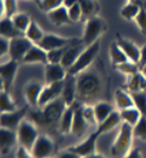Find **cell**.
Instances as JSON below:
<instances>
[{
    "instance_id": "cell-1",
    "label": "cell",
    "mask_w": 146,
    "mask_h": 158,
    "mask_svg": "<svg viewBox=\"0 0 146 158\" xmlns=\"http://www.w3.org/2000/svg\"><path fill=\"white\" fill-rule=\"evenodd\" d=\"M133 126L122 121L119 133L116 135L113 145L111 148V152L114 157H125L131 150H132V144H133Z\"/></svg>"
},
{
    "instance_id": "cell-2",
    "label": "cell",
    "mask_w": 146,
    "mask_h": 158,
    "mask_svg": "<svg viewBox=\"0 0 146 158\" xmlns=\"http://www.w3.org/2000/svg\"><path fill=\"white\" fill-rule=\"evenodd\" d=\"M99 52H100V40H96L95 43H93L91 45H88L83 49V51L80 54L77 61L74 63L71 68L68 69V73L77 76L81 73L86 71L91 65V63L95 61Z\"/></svg>"
},
{
    "instance_id": "cell-3",
    "label": "cell",
    "mask_w": 146,
    "mask_h": 158,
    "mask_svg": "<svg viewBox=\"0 0 146 158\" xmlns=\"http://www.w3.org/2000/svg\"><path fill=\"white\" fill-rule=\"evenodd\" d=\"M106 29H107L106 22L100 17L95 16L86 20L81 40L83 45L88 47V45H91L93 43H95L96 40H99L100 37L102 36V33L106 31Z\"/></svg>"
},
{
    "instance_id": "cell-4",
    "label": "cell",
    "mask_w": 146,
    "mask_h": 158,
    "mask_svg": "<svg viewBox=\"0 0 146 158\" xmlns=\"http://www.w3.org/2000/svg\"><path fill=\"white\" fill-rule=\"evenodd\" d=\"M17 135H18L19 145L24 146L27 150L31 151L36 140L39 137V133H38L37 126L33 124L32 121L24 119L17 128Z\"/></svg>"
},
{
    "instance_id": "cell-5",
    "label": "cell",
    "mask_w": 146,
    "mask_h": 158,
    "mask_svg": "<svg viewBox=\"0 0 146 158\" xmlns=\"http://www.w3.org/2000/svg\"><path fill=\"white\" fill-rule=\"evenodd\" d=\"M100 89V79L94 73H81L77 77V94L83 98H91Z\"/></svg>"
},
{
    "instance_id": "cell-6",
    "label": "cell",
    "mask_w": 146,
    "mask_h": 158,
    "mask_svg": "<svg viewBox=\"0 0 146 158\" xmlns=\"http://www.w3.org/2000/svg\"><path fill=\"white\" fill-rule=\"evenodd\" d=\"M68 105L64 101V99L61 96L56 100L51 101L47 106H44L42 108L41 112V119L43 123L45 124H55L59 123V120L62 118L63 113L67 110Z\"/></svg>"
},
{
    "instance_id": "cell-7",
    "label": "cell",
    "mask_w": 146,
    "mask_h": 158,
    "mask_svg": "<svg viewBox=\"0 0 146 158\" xmlns=\"http://www.w3.org/2000/svg\"><path fill=\"white\" fill-rule=\"evenodd\" d=\"M19 62L14 60H8L7 62H2L0 65V81H1V90H6L11 93L14 79L18 73Z\"/></svg>"
},
{
    "instance_id": "cell-8",
    "label": "cell",
    "mask_w": 146,
    "mask_h": 158,
    "mask_svg": "<svg viewBox=\"0 0 146 158\" xmlns=\"http://www.w3.org/2000/svg\"><path fill=\"white\" fill-rule=\"evenodd\" d=\"M33 43L29 38H26L25 36H20L11 40L10 43V58L14 60L17 62H22L25 55L27 54V51L31 49Z\"/></svg>"
},
{
    "instance_id": "cell-9",
    "label": "cell",
    "mask_w": 146,
    "mask_h": 158,
    "mask_svg": "<svg viewBox=\"0 0 146 158\" xmlns=\"http://www.w3.org/2000/svg\"><path fill=\"white\" fill-rule=\"evenodd\" d=\"M55 151L54 140L47 135H39L33 148L31 149L34 158H51V155Z\"/></svg>"
},
{
    "instance_id": "cell-10",
    "label": "cell",
    "mask_w": 146,
    "mask_h": 158,
    "mask_svg": "<svg viewBox=\"0 0 146 158\" xmlns=\"http://www.w3.org/2000/svg\"><path fill=\"white\" fill-rule=\"evenodd\" d=\"M63 86H64V81L48 83V85L45 83L41 93V98H39V107L43 108L44 106H47L51 101L61 98L62 92H63Z\"/></svg>"
},
{
    "instance_id": "cell-11",
    "label": "cell",
    "mask_w": 146,
    "mask_h": 158,
    "mask_svg": "<svg viewBox=\"0 0 146 158\" xmlns=\"http://www.w3.org/2000/svg\"><path fill=\"white\" fill-rule=\"evenodd\" d=\"M100 133L95 131L93 133H90L84 140L77 145H74L71 148H69V150L74 151L75 153L80 155L82 158L86 157V156H89L91 153H95L96 152V142L100 137Z\"/></svg>"
},
{
    "instance_id": "cell-12",
    "label": "cell",
    "mask_w": 146,
    "mask_h": 158,
    "mask_svg": "<svg viewBox=\"0 0 146 158\" xmlns=\"http://www.w3.org/2000/svg\"><path fill=\"white\" fill-rule=\"evenodd\" d=\"M27 113V106H25L23 108H19L14 112H10V113H1L0 115V123L1 127H7L11 130H16L20 125V123L24 120V117Z\"/></svg>"
},
{
    "instance_id": "cell-13",
    "label": "cell",
    "mask_w": 146,
    "mask_h": 158,
    "mask_svg": "<svg viewBox=\"0 0 146 158\" xmlns=\"http://www.w3.org/2000/svg\"><path fill=\"white\" fill-rule=\"evenodd\" d=\"M73 40H74L62 37V36H58V35H55V33H45L43 40L38 43V45L42 49H44L45 51H50V50H54V49L67 47V45L71 44Z\"/></svg>"
},
{
    "instance_id": "cell-14",
    "label": "cell",
    "mask_w": 146,
    "mask_h": 158,
    "mask_svg": "<svg viewBox=\"0 0 146 158\" xmlns=\"http://www.w3.org/2000/svg\"><path fill=\"white\" fill-rule=\"evenodd\" d=\"M43 87H44V85H42L39 81H36V80H32L25 85L24 95L29 106L39 107V98H41Z\"/></svg>"
},
{
    "instance_id": "cell-15",
    "label": "cell",
    "mask_w": 146,
    "mask_h": 158,
    "mask_svg": "<svg viewBox=\"0 0 146 158\" xmlns=\"http://www.w3.org/2000/svg\"><path fill=\"white\" fill-rule=\"evenodd\" d=\"M68 75V69L62 63L45 64V83H55L64 81Z\"/></svg>"
},
{
    "instance_id": "cell-16",
    "label": "cell",
    "mask_w": 146,
    "mask_h": 158,
    "mask_svg": "<svg viewBox=\"0 0 146 158\" xmlns=\"http://www.w3.org/2000/svg\"><path fill=\"white\" fill-rule=\"evenodd\" d=\"M115 42L124 50V52L126 54L130 61L139 64V62H140V48L134 42H132L128 38L121 37L120 35H116V40Z\"/></svg>"
},
{
    "instance_id": "cell-17",
    "label": "cell",
    "mask_w": 146,
    "mask_h": 158,
    "mask_svg": "<svg viewBox=\"0 0 146 158\" xmlns=\"http://www.w3.org/2000/svg\"><path fill=\"white\" fill-rule=\"evenodd\" d=\"M76 95H77V77H76V75L68 73V75L64 80L62 98L64 99V101L68 106H71L75 102Z\"/></svg>"
},
{
    "instance_id": "cell-18",
    "label": "cell",
    "mask_w": 146,
    "mask_h": 158,
    "mask_svg": "<svg viewBox=\"0 0 146 158\" xmlns=\"http://www.w3.org/2000/svg\"><path fill=\"white\" fill-rule=\"evenodd\" d=\"M17 143H18V135L16 130H11L7 127L0 128V149L2 155H7Z\"/></svg>"
},
{
    "instance_id": "cell-19",
    "label": "cell",
    "mask_w": 146,
    "mask_h": 158,
    "mask_svg": "<svg viewBox=\"0 0 146 158\" xmlns=\"http://www.w3.org/2000/svg\"><path fill=\"white\" fill-rule=\"evenodd\" d=\"M84 45H83V43L82 42H77V40H73V43L68 47L67 49V51H65L64 56H63V58H62V65L65 67L67 69H69V68H71L74 65V63L77 61V58H79V56L81 54L82 51H83V49H84Z\"/></svg>"
},
{
    "instance_id": "cell-20",
    "label": "cell",
    "mask_w": 146,
    "mask_h": 158,
    "mask_svg": "<svg viewBox=\"0 0 146 158\" xmlns=\"http://www.w3.org/2000/svg\"><path fill=\"white\" fill-rule=\"evenodd\" d=\"M25 64H32V63H43L48 64V51L42 49L38 44H33L31 49L27 51V54L22 61Z\"/></svg>"
},
{
    "instance_id": "cell-21",
    "label": "cell",
    "mask_w": 146,
    "mask_h": 158,
    "mask_svg": "<svg viewBox=\"0 0 146 158\" xmlns=\"http://www.w3.org/2000/svg\"><path fill=\"white\" fill-rule=\"evenodd\" d=\"M82 107H83V105L75 106V115H74L73 128H71V133L75 137H81V135H83L86 133L88 126H89V124L86 121V119L83 117Z\"/></svg>"
},
{
    "instance_id": "cell-22",
    "label": "cell",
    "mask_w": 146,
    "mask_h": 158,
    "mask_svg": "<svg viewBox=\"0 0 146 158\" xmlns=\"http://www.w3.org/2000/svg\"><path fill=\"white\" fill-rule=\"evenodd\" d=\"M0 35H1V37H5L8 40H13V38L20 37V36H25L24 32L18 30L14 23L12 22V19L8 17H4L0 20Z\"/></svg>"
},
{
    "instance_id": "cell-23",
    "label": "cell",
    "mask_w": 146,
    "mask_h": 158,
    "mask_svg": "<svg viewBox=\"0 0 146 158\" xmlns=\"http://www.w3.org/2000/svg\"><path fill=\"white\" fill-rule=\"evenodd\" d=\"M114 101L118 107L119 111L125 110V108H130V107H134V99L132 96V93L125 89H116L114 93Z\"/></svg>"
},
{
    "instance_id": "cell-24",
    "label": "cell",
    "mask_w": 146,
    "mask_h": 158,
    "mask_svg": "<svg viewBox=\"0 0 146 158\" xmlns=\"http://www.w3.org/2000/svg\"><path fill=\"white\" fill-rule=\"evenodd\" d=\"M49 20L52 24H55L57 26H62V25H68V24H71V19L69 17V12H68V8L65 7L64 5L59 6L58 8L51 11L48 13Z\"/></svg>"
},
{
    "instance_id": "cell-25",
    "label": "cell",
    "mask_w": 146,
    "mask_h": 158,
    "mask_svg": "<svg viewBox=\"0 0 146 158\" xmlns=\"http://www.w3.org/2000/svg\"><path fill=\"white\" fill-rule=\"evenodd\" d=\"M121 123L122 119L120 115V111H114L106 120H103L101 124L97 125L96 131L100 135H103V133H107V132L114 130L118 125H121Z\"/></svg>"
},
{
    "instance_id": "cell-26",
    "label": "cell",
    "mask_w": 146,
    "mask_h": 158,
    "mask_svg": "<svg viewBox=\"0 0 146 158\" xmlns=\"http://www.w3.org/2000/svg\"><path fill=\"white\" fill-rule=\"evenodd\" d=\"M74 115H75V106H68L67 110L64 111L62 118L59 120V132L62 135H69L71 133V128H73L74 123Z\"/></svg>"
},
{
    "instance_id": "cell-27",
    "label": "cell",
    "mask_w": 146,
    "mask_h": 158,
    "mask_svg": "<svg viewBox=\"0 0 146 158\" xmlns=\"http://www.w3.org/2000/svg\"><path fill=\"white\" fill-rule=\"evenodd\" d=\"M128 92L131 93H137V92H144L146 90V76L143 74V71L139 70L134 75L128 76L127 81Z\"/></svg>"
},
{
    "instance_id": "cell-28",
    "label": "cell",
    "mask_w": 146,
    "mask_h": 158,
    "mask_svg": "<svg viewBox=\"0 0 146 158\" xmlns=\"http://www.w3.org/2000/svg\"><path fill=\"white\" fill-rule=\"evenodd\" d=\"M79 4L82 8V20H88L96 16L97 11L100 10V5L96 0H79Z\"/></svg>"
},
{
    "instance_id": "cell-29",
    "label": "cell",
    "mask_w": 146,
    "mask_h": 158,
    "mask_svg": "<svg viewBox=\"0 0 146 158\" xmlns=\"http://www.w3.org/2000/svg\"><path fill=\"white\" fill-rule=\"evenodd\" d=\"M94 111H95V117H96L97 125H99L108 118L115 110H114L113 105L106 102V101H99L94 105Z\"/></svg>"
},
{
    "instance_id": "cell-30",
    "label": "cell",
    "mask_w": 146,
    "mask_h": 158,
    "mask_svg": "<svg viewBox=\"0 0 146 158\" xmlns=\"http://www.w3.org/2000/svg\"><path fill=\"white\" fill-rule=\"evenodd\" d=\"M120 115H121L122 121L130 124L132 126H136L138 124V121L141 119L143 114L140 113L138 108L134 106V107H130V108H125L120 111Z\"/></svg>"
},
{
    "instance_id": "cell-31",
    "label": "cell",
    "mask_w": 146,
    "mask_h": 158,
    "mask_svg": "<svg viewBox=\"0 0 146 158\" xmlns=\"http://www.w3.org/2000/svg\"><path fill=\"white\" fill-rule=\"evenodd\" d=\"M24 35H25V37L29 38L33 44H38V43L43 40L45 32L42 30V27L38 25V24L32 20L31 24H30V26L27 27V30L25 31Z\"/></svg>"
},
{
    "instance_id": "cell-32",
    "label": "cell",
    "mask_w": 146,
    "mask_h": 158,
    "mask_svg": "<svg viewBox=\"0 0 146 158\" xmlns=\"http://www.w3.org/2000/svg\"><path fill=\"white\" fill-rule=\"evenodd\" d=\"M109 56H111V60H112V63L114 65H118V64H121L124 62H127L130 61L128 57L126 56V54L124 52L121 48L119 47V44L116 42H113L111 44L109 48Z\"/></svg>"
},
{
    "instance_id": "cell-33",
    "label": "cell",
    "mask_w": 146,
    "mask_h": 158,
    "mask_svg": "<svg viewBox=\"0 0 146 158\" xmlns=\"http://www.w3.org/2000/svg\"><path fill=\"white\" fill-rule=\"evenodd\" d=\"M17 111L16 102L13 101L10 92L1 90L0 93V112L1 113H10Z\"/></svg>"
},
{
    "instance_id": "cell-34",
    "label": "cell",
    "mask_w": 146,
    "mask_h": 158,
    "mask_svg": "<svg viewBox=\"0 0 146 158\" xmlns=\"http://www.w3.org/2000/svg\"><path fill=\"white\" fill-rule=\"evenodd\" d=\"M140 10H141V6L139 4L128 0V2L122 6L121 11H120V15L126 20H134V18L138 16Z\"/></svg>"
},
{
    "instance_id": "cell-35",
    "label": "cell",
    "mask_w": 146,
    "mask_h": 158,
    "mask_svg": "<svg viewBox=\"0 0 146 158\" xmlns=\"http://www.w3.org/2000/svg\"><path fill=\"white\" fill-rule=\"evenodd\" d=\"M0 8H1V18L4 17H12L18 12V2L17 0H0Z\"/></svg>"
},
{
    "instance_id": "cell-36",
    "label": "cell",
    "mask_w": 146,
    "mask_h": 158,
    "mask_svg": "<svg viewBox=\"0 0 146 158\" xmlns=\"http://www.w3.org/2000/svg\"><path fill=\"white\" fill-rule=\"evenodd\" d=\"M11 19H12V22L17 26V29L20 30L22 32H24V33L27 30V27L30 26L31 22H32L30 16L27 13H25V12H17Z\"/></svg>"
},
{
    "instance_id": "cell-37",
    "label": "cell",
    "mask_w": 146,
    "mask_h": 158,
    "mask_svg": "<svg viewBox=\"0 0 146 158\" xmlns=\"http://www.w3.org/2000/svg\"><path fill=\"white\" fill-rule=\"evenodd\" d=\"M115 67H116V69L120 71V73L127 75V76H132V75H134L136 73H138V71L140 70L139 64L134 63V62H132V61L124 62V63L118 64V65H115Z\"/></svg>"
},
{
    "instance_id": "cell-38",
    "label": "cell",
    "mask_w": 146,
    "mask_h": 158,
    "mask_svg": "<svg viewBox=\"0 0 146 158\" xmlns=\"http://www.w3.org/2000/svg\"><path fill=\"white\" fill-rule=\"evenodd\" d=\"M63 1L64 0H38L37 1V6L39 7V10L49 13V12L58 8L59 6H62Z\"/></svg>"
},
{
    "instance_id": "cell-39",
    "label": "cell",
    "mask_w": 146,
    "mask_h": 158,
    "mask_svg": "<svg viewBox=\"0 0 146 158\" xmlns=\"http://www.w3.org/2000/svg\"><path fill=\"white\" fill-rule=\"evenodd\" d=\"M132 96L134 99L136 107L140 111V113L143 114V117H146V90L132 93Z\"/></svg>"
},
{
    "instance_id": "cell-40",
    "label": "cell",
    "mask_w": 146,
    "mask_h": 158,
    "mask_svg": "<svg viewBox=\"0 0 146 158\" xmlns=\"http://www.w3.org/2000/svg\"><path fill=\"white\" fill-rule=\"evenodd\" d=\"M70 45V44H69ZM69 45L63 48H58V49H54V50H50L48 51V62L49 63H61L62 62V58L64 56L65 51Z\"/></svg>"
},
{
    "instance_id": "cell-41",
    "label": "cell",
    "mask_w": 146,
    "mask_h": 158,
    "mask_svg": "<svg viewBox=\"0 0 146 158\" xmlns=\"http://www.w3.org/2000/svg\"><path fill=\"white\" fill-rule=\"evenodd\" d=\"M134 137L141 140H146V117H141L136 126H133Z\"/></svg>"
},
{
    "instance_id": "cell-42",
    "label": "cell",
    "mask_w": 146,
    "mask_h": 158,
    "mask_svg": "<svg viewBox=\"0 0 146 158\" xmlns=\"http://www.w3.org/2000/svg\"><path fill=\"white\" fill-rule=\"evenodd\" d=\"M82 111H83V117H84L86 121H87L89 125H97V120H96V117H95L94 106L83 105Z\"/></svg>"
},
{
    "instance_id": "cell-43",
    "label": "cell",
    "mask_w": 146,
    "mask_h": 158,
    "mask_svg": "<svg viewBox=\"0 0 146 158\" xmlns=\"http://www.w3.org/2000/svg\"><path fill=\"white\" fill-rule=\"evenodd\" d=\"M68 12H69V17H70V19H71L73 23L82 20V15L83 13H82L81 5L79 4V1L75 5H73L70 8H68Z\"/></svg>"
},
{
    "instance_id": "cell-44",
    "label": "cell",
    "mask_w": 146,
    "mask_h": 158,
    "mask_svg": "<svg viewBox=\"0 0 146 158\" xmlns=\"http://www.w3.org/2000/svg\"><path fill=\"white\" fill-rule=\"evenodd\" d=\"M134 22L138 25L139 30L141 31V33L146 36V8L141 7L138 16L134 18Z\"/></svg>"
},
{
    "instance_id": "cell-45",
    "label": "cell",
    "mask_w": 146,
    "mask_h": 158,
    "mask_svg": "<svg viewBox=\"0 0 146 158\" xmlns=\"http://www.w3.org/2000/svg\"><path fill=\"white\" fill-rule=\"evenodd\" d=\"M10 43L11 40L5 38V37H0V56H7L10 54Z\"/></svg>"
},
{
    "instance_id": "cell-46",
    "label": "cell",
    "mask_w": 146,
    "mask_h": 158,
    "mask_svg": "<svg viewBox=\"0 0 146 158\" xmlns=\"http://www.w3.org/2000/svg\"><path fill=\"white\" fill-rule=\"evenodd\" d=\"M16 158H34L32 155V152L30 150H27L24 146H20L17 149L16 151Z\"/></svg>"
},
{
    "instance_id": "cell-47",
    "label": "cell",
    "mask_w": 146,
    "mask_h": 158,
    "mask_svg": "<svg viewBox=\"0 0 146 158\" xmlns=\"http://www.w3.org/2000/svg\"><path fill=\"white\" fill-rule=\"evenodd\" d=\"M57 158H82L80 155H77V153H75L74 151L71 150H64V151H62L58 156H57Z\"/></svg>"
},
{
    "instance_id": "cell-48",
    "label": "cell",
    "mask_w": 146,
    "mask_h": 158,
    "mask_svg": "<svg viewBox=\"0 0 146 158\" xmlns=\"http://www.w3.org/2000/svg\"><path fill=\"white\" fill-rule=\"evenodd\" d=\"M124 158H143L141 150L138 149V148H134V149H132Z\"/></svg>"
},
{
    "instance_id": "cell-49",
    "label": "cell",
    "mask_w": 146,
    "mask_h": 158,
    "mask_svg": "<svg viewBox=\"0 0 146 158\" xmlns=\"http://www.w3.org/2000/svg\"><path fill=\"white\" fill-rule=\"evenodd\" d=\"M146 65V44H144L140 48V62H139V67L140 69Z\"/></svg>"
},
{
    "instance_id": "cell-50",
    "label": "cell",
    "mask_w": 146,
    "mask_h": 158,
    "mask_svg": "<svg viewBox=\"0 0 146 158\" xmlns=\"http://www.w3.org/2000/svg\"><path fill=\"white\" fill-rule=\"evenodd\" d=\"M77 1H79V0H64V1H63V5H64L67 8H70L73 5L76 4Z\"/></svg>"
},
{
    "instance_id": "cell-51",
    "label": "cell",
    "mask_w": 146,
    "mask_h": 158,
    "mask_svg": "<svg viewBox=\"0 0 146 158\" xmlns=\"http://www.w3.org/2000/svg\"><path fill=\"white\" fill-rule=\"evenodd\" d=\"M83 158H108V157H105V156H102V155L95 152V153H91L89 156H86V157H83Z\"/></svg>"
},
{
    "instance_id": "cell-52",
    "label": "cell",
    "mask_w": 146,
    "mask_h": 158,
    "mask_svg": "<svg viewBox=\"0 0 146 158\" xmlns=\"http://www.w3.org/2000/svg\"><path fill=\"white\" fill-rule=\"evenodd\" d=\"M140 70L143 71V74H144V75H145V76H146V65H145V67H143V68H141Z\"/></svg>"
},
{
    "instance_id": "cell-53",
    "label": "cell",
    "mask_w": 146,
    "mask_h": 158,
    "mask_svg": "<svg viewBox=\"0 0 146 158\" xmlns=\"http://www.w3.org/2000/svg\"><path fill=\"white\" fill-rule=\"evenodd\" d=\"M29 1H34V2H37L38 0H29Z\"/></svg>"
}]
</instances>
